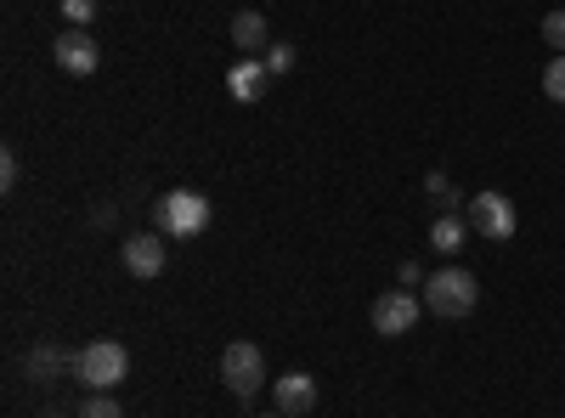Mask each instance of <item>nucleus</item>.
Listing matches in <instances>:
<instances>
[{"label":"nucleus","instance_id":"obj_1","mask_svg":"<svg viewBox=\"0 0 565 418\" xmlns=\"http://www.w3.org/2000/svg\"><path fill=\"white\" fill-rule=\"evenodd\" d=\"M481 300V283H476V271H463V266H441L424 277V306H430L436 317H469Z\"/></svg>","mask_w":565,"mask_h":418},{"label":"nucleus","instance_id":"obj_2","mask_svg":"<svg viewBox=\"0 0 565 418\" xmlns=\"http://www.w3.org/2000/svg\"><path fill=\"white\" fill-rule=\"evenodd\" d=\"M74 374H79L85 390H114V385H125V374H130V351H125L119 340H90V345H79V356H74Z\"/></svg>","mask_w":565,"mask_h":418},{"label":"nucleus","instance_id":"obj_3","mask_svg":"<svg viewBox=\"0 0 565 418\" xmlns=\"http://www.w3.org/2000/svg\"><path fill=\"white\" fill-rule=\"evenodd\" d=\"M153 226L164 232V238H199V232L210 226V199L193 193V187H175L153 204Z\"/></svg>","mask_w":565,"mask_h":418},{"label":"nucleus","instance_id":"obj_4","mask_svg":"<svg viewBox=\"0 0 565 418\" xmlns=\"http://www.w3.org/2000/svg\"><path fill=\"white\" fill-rule=\"evenodd\" d=\"M221 385L238 396V401H249V396L266 385V356H260L255 340H232V345L221 351Z\"/></svg>","mask_w":565,"mask_h":418},{"label":"nucleus","instance_id":"obj_5","mask_svg":"<svg viewBox=\"0 0 565 418\" xmlns=\"http://www.w3.org/2000/svg\"><path fill=\"white\" fill-rule=\"evenodd\" d=\"M463 221H469V232H481V238H514V226H521V215H514V204L503 199V193H476L463 204Z\"/></svg>","mask_w":565,"mask_h":418},{"label":"nucleus","instance_id":"obj_6","mask_svg":"<svg viewBox=\"0 0 565 418\" xmlns=\"http://www.w3.org/2000/svg\"><path fill=\"white\" fill-rule=\"evenodd\" d=\"M418 311H424V294H413V289L380 294V300H373V334H385V340L407 334L413 322H418Z\"/></svg>","mask_w":565,"mask_h":418},{"label":"nucleus","instance_id":"obj_7","mask_svg":"<svg viewBox=\"0 0 565 418\" xmlns=\"http://www.w3.org/2000/svg\"><path fill=\"white\" fill-rule=\"evenodd\" d=\"M52 57H57V68L74 74V79L97 74V63H103V52H97V40H90V29H63L57 45H52Z\"/></svg>","mask_w":565,"mask_h":418},{"label":"nucleus","instance_id":"obj_8","mask_svg":"<svg viewBox=\"0 0 565 418\" xmlns=\"http://www.w3.org/2000/svg\"><path fill=\"white\" fill-rule=\"evenodd\" d=\"M125 271L130 277H141V283H148V277H159L164 271V260H170V249H164V232H136V238H125Z\"/></svg>","mask_w":565,"mask_h":418},{"label":"nucleus","instance_id":"obj_9","mask_svg":"<svg viewBox=\"0 0 565 418\" xmlns=\"http://www.w3.org/2000/svg\"><path fill=\"white\" fill-rule=\"evenodd\" d=\"M266 85H271V68L260 57H244L238 68L226 74V90H232V103H260L266 97Z\"/></svg>","mask_w":565,"mask_h":418},{"label":"nucleus","instance_id":"obj_10","mask_svg":"<svg viewBox=\"0 0 565 418\" xmlns=\"http://www.w3.org/2000/svg\"><path fill=\"white\" fill-rule=\"evenodd\" d=\"M271 401H277V412H311L317 407V379L311 374H282L277 385H271Z\"/></svg>","mask_w":565,"mask_h":418},{"label":"nucleus","instance_id":"obj_11","mask_svg":"<svg viewBox=\"0 0 565 418\" xmlns=\"http://www.w3.org/2000/svg\"><path fill=\"white\" fill-rule=\"evenodd\" d=\"M232 45H238L244 57L271 52V23H266L260 12H238V18H232Z\"/></svg>","mask_w":565,"mask_h":418},{"label":"nucleus","instance_id":"obj_12","mask_svg":"<svg viewBox=\"0 0 565 418\" xmlns=\"http://www.w3.org/2000/svg\"><path fill=\"white\" fill-rule=\"evenodd\" d=\"M23 367H29V379H34V385H52V379L63 374V367H74V362H68V356H63L57 345H34Z\"/></svg>","mask_w":565,"mask_h":418},{"label":"nucleus","instance_id":"obj_13","mask_svg":"<svg viewBox=\"0 0 565 418\" xmlns=\"http://www.w3.org/2000/svg\"><path fill=\"white\" fill-rule=\"evenodd\" d=\"M463 232H469V221H463V215H436V226H430V244H436L441 255H452V249L463 244Z\"/></svg>","mask_w":565,"mask_h":418},{"label":"nucleus","instance_id":"obj_14","mask_svg":"<svg viewBox=\"0 0 565 418\" xmlns=\"http://www.w3.org/2000/svg\"><path fill=\"white\" fill-rule=\"evenodd\" d=\"M74 418H125V407L108 396V390H90L85 401H79V412Z\"/></svg>","mask_w":565,"mask_h":418},{"label":"nucleus","instance_id":"obj_15","mask_svg":"<svg viewBox=\"0 0 565 418\" xmlns=\"http://www.w3.org/2000/svg\"><path fill=\"white\" fill-rule=\"evenodd\" d=\"M543 97H548V103H565V57H554V63L543 68Z\"/></svg>","mask_w":565,"mask_h":418},{"label":"nucleus","instance_id":"obj_16","mask_svg":"<svg viewBox=\"0 0 565 418\" xmlns=\"http://www.w3.org/2000/svg\"><path fill=\"white\" fill-rule=\"evenodd\" d=\"M63 18H68V29H85L97 18V0H63Z\"/></svg>","mask_w":565,"mask_h":418},{"label":"nucleus","instance_id":"obj_17","mask_svg":"<svg viewBox=\"0 0 565 418\" xmlns=\"http://www.w3.org/2000/svg\"><path fill=\"white\" fill-rule=\"evenodd\" d=\"M543 40H548L554 52L565 57V12H548V18H543Z\"/></svg>","mask_w":565,"mask_h":418},{"label":"nucleus","instance_id":"obj_18","mask_svg":"<svg viewBox=\"0 0 565 418\" xmlns=\"http://www.w3.org/2000/svg\"><path fill=\"white\" fill-rule=\"evenodd\" d=\"M266 68H271V74H289V68H295V45H271Z\"/></svg>","mask_w":565,"mask_h":418},{"label":"nucleus","instance_id":"obj_19","mask_svg":"<svg viewBox=\"0 0 565 418\" xmlns=\"http://www.w3.org/2000/svg\"><path fill=\"white\" fill-rule=\"evenodd\" d=\"M424 187H430V193H436V199H441V204H447V210H452V204H458V193H452V181H447V175H441V170H436V175H424Z\"/></svg>","mask_w":565,"mask_h":418},{"label":"nucleus","instance_id":"obj_20","mask_svg":"<svg viewBox=\"0 0 565 418\" xmlns=\"http://www.w3.org/2000/svg\"><path fill=\"white\" fill-rule=\"evenodd\" d=\"M0 187H7V193L18 187V153H12V148L0 153Z\"/></svg>","mask_w":565,"mask_h":418},{"label":"nucleus","instance_id":"obj_21","mask_svg":"<svg viewBox=\"0 0 565 418\" xmlns=\"http://www.w3.org/2000/svg\"><path fill=\"white\" fill-rule=\"evenodd\" d=\"M402 283H407V289H424V266H418V260L402 266Z\"/></svg>","mask_w":565,"mask_h":418},{"label":"nucleus","instance_id":"obj_22","mask_svg":"<svg viewBox=\"0 0 565 418\" xmlns=\"http://www.w3.org/2000/svg\"><path fill=\"white\" fill-rule=\"evenodd\" d=\"M266 418H289V412H266Z\"/></svg>","mask_w":565,"mask_h":418}]
</instances>
